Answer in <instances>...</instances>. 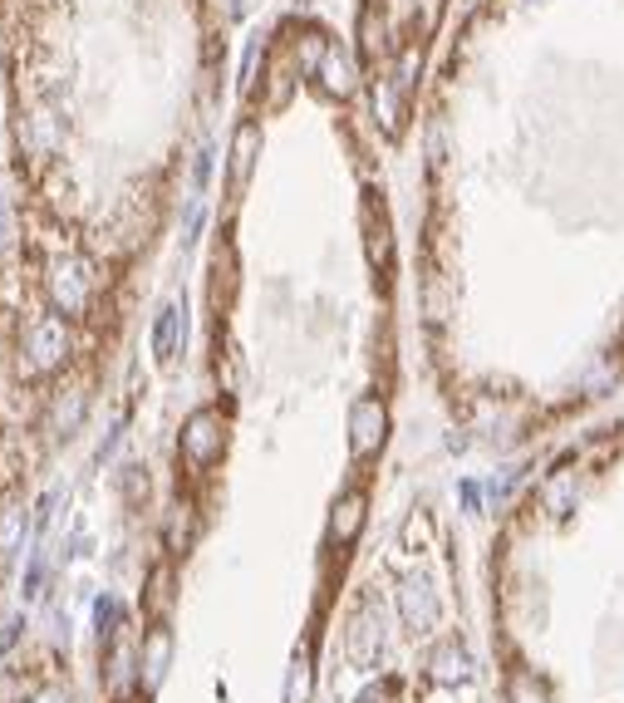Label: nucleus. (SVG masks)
<instances>
[{"mask_svg": "<svg viewBox=\"0 0 624 703\" xmlns=\"http://www.w3.org/2000/svg\"><path fill=\"white\" fill-rule=\"evenodd\" d=\"M482 620L502 703H624V409L566 433L511 492Z\"/></svg>", "mask_w": 624, "mask_h": 703, "instance_id": "nucleus-2", "label": "nucleus"}, {"mask_svg": "<svg viewBox=\"0 0 624 703\" xmlns=\"http://www.w3.org/2000/svg\"><path fill=\"white\" fill-rule=\"evenodd\" d=\"M0 703H94L89 664L50 630H30L0 654Z\"/></svg>", "mask_w": 624, "mask_h": 703, "instance_id": "nucleus-3", "label": "nucleus"}, {"mask_svg": "<svg viewBox=\"0 0 624 703\" xmlns=\"http://www.w3.org/2000/svg\"><path fill=\"white\" fill-rule=\"evenodd\" d=\"M418 330L453 428L575 433L624 394V0H482L428 148Z\"/></svg>", "mask_w": 624, "mask_h": 703, "instance_id": "nucleus-1", "label": "nucleus"}, {"mask_svg": "<svg viewBox=\"0 0 624 703\" xmlns=\"http://www.w3.org/2000/svg\"><path fill=\"white\" fill-rule=\"evenodd\" d=\"M25 507H30L25 438L10 428V418L0 409V610H5L10 576H15V561H20V546H25Z\"/></svg>", "mask_w": 624, "mask_h": 703, "instance_id": "nucleus-4", "label": "nucleus"}]
</instances>
